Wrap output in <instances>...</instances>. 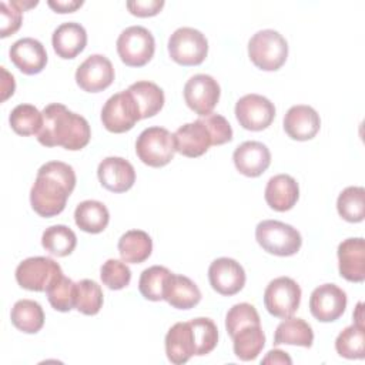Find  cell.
<instances>
[{
    "label": "cell",
    "instance_id": "cell-46",
    "mask_svg": "<svg viewBox=\"0 0 365 365\" xmlns=\"http://www.w3.org/2000/svg\"><path fill=\"white\" fill-rule=\"evenodd\" d=\"M1 68V74H3V81H1V101L7 100L10 96H13L14 88H16V83H14V77L11 74L7 73V70L4 67Z\"/></svg>",
    "mask_w": 365,
    "mask_h": 365
},
{
    "label": "cell",
    "instance_id": "cell-16",
    "mask_svg": "<svg viewBox=\"0 0 365 365\" xmlns=\"http://www.w3.org/2000/svg\"><path fill=\"white\" fill-rule=\"evenodd\" d=\"M174 141L175 151L191 158L202 155L211 145H214L212 134L202 117L177 128L174 133Z\"/></svg>",
    "mask_w": 365,
    "mask_h": 365
},
{
    "label": "cell",
    "instance_id": "cell-23",
    "mask_svg": "<svg viewBox=\"0 0 365 365\" xmlns=\"http://www.w3.org/2000/svg\"><path fill=\"white\" fill-rule=\"evenodd\" d=\"M264 197L272 210L279 212L288 211L298 201V182L288 174H277L268 180Z\"/></svg>",
    "mask_w": 365,
    "mask_h": 365
},
{
    "label": "cell",
    "instance_id": "cell-30",
    "mask_svg": "<svg viewBox=\"0 0 365 365\" xmlns=\"http://www.w3.org/2000/svg\"><path fill=\"white\" fill-rule=\"evenodd\" d=\"M234 354L241 361H252L265 345V334L261 324H252L241 328L232 336Z\"/></svg>",
    "mask_w": 365,
    "mask_h": 365
},
{
    "label": "cell",
    "instance_id": "cell-34",
    "mask_svg": "<svg viewBox=\"0 0 365 365\" xmlns=\"http://www.w3.org/2000/svg\"><path fill=\"white\" fill-rule=\"evenodd\" d=\"M338 214L348 222H361L365 217V190L364 187H346L336 200Z\"/></svg>",
    "mask_w": 365,
    "mask_h": 365
},
{
    "label": "cell",
    "instance_id": "cell-3",
    "mask_svg": "<svg viewBox=\"0 0 365 365\" xmlns=\"http://www.w3.org/2000/svg\"><path fill=\"white\" fill-rule=\"evenodd\" d=\"M248 56L258 68L275 71L288 57V43L275 30H259L248 41Z\"/></svg>",
    "mask_w": 365,
    "mask_h": 365
},
{
    "label": "cell",
    "instance_id": "cell-9",
    "mask_svg": "<svg viewBox=\"0 0 365 365\" xmlns=\"http://www.w3.org/2000/svg\"><path fill=\"white\" fill-rule=\"evenodd\" d=\"M141 120L137 103L128 90L111 96L101 110L103 125L111 133H125Z\"/></svg>",
    "mask_w": 365,
    "mask_h": 365
},
{
    "label": "cell",
    "instance_id": "cell-4",
    "mask_svg": "<svg viewBox=\"0 0 365 365\" xmlns=\"http://www.w3.org/2000/svg\"><path fill=\"white\" fill-rule=\"evenodd\" d=\"M255 240L264 251L278 255L289 257L299 251L302 238L297 228L277 220H264L255 228Z\"/></svg>",
    "mask_w": 365,
    "mask_h": 365
},
{
    "label": "cell",
    "instance_id": "cell-19",
    "mask_svg": "<svg viewBox=\"0 0 365 365\" xmlns=\"http://www.w3.org/2000/svg\"><path fill=\"white\" fill-rule=\"evenodd\" d=\"M339 274L346 281L362 282L365 279V241L362 237L346 238L338 245Z\"/></svg>",
    "mask_w": 365,
    "mask_h": 365
},
{
    "label": "cell",
    "instance_id": "cell-2",
    "mask_svg": "<svg viewBox=\"0 0 365 365\" xmlns=\"http://www.w3.org/2000/svg\"><path fill=\"white\" fill-rule=\"evenodd\" d=\"M43 125L37 134V140L44 147L60 145L70 151L84 148L91 137L88 121L70 111L60 103H53L44 107Z\"/></svg>",
    "mask_w": 365,
    "mask_h": 365
},
{
    "label": "cell",
    "instance_id": "cell-22",
    "mask_svg": "<svg viewBox=\"0 0 365 365\" xmlns=\"http://www.w3.org/2000/svg\"><path fill=\"white\" fill-rule=\"evenodd\" d=\"M165 354L170 362L175 365L185 364L195 355V339L188 322L174 324L165 335Z\"/></svg>",
    "mask_w": 365,
    "mask_h": 365
},
{
    "label": "cell",
    "instance_id": "cell-42",
    "mask_svg": "<svg viewBox=\"0 0 365 365\" xmlns=\"http://www.w3.org/2000/svg\"><path fill=\"white\" fill-rule=\"evenodd\" d=\"M0 17H1V27H0V37L6 38L10 34H14L20 26L23 19V10L17 6L16 1H0Z\"/></svg>",
    "mask_w": 365,
    "mask_h": 365
},
{
    "label": "cell",
    "instance_id": "cell-31",
    "mask_svg": "<svg viewBox=\"0 0 365 365\" xmlns=\"http://www.w3.org/2000/svg\"><path fill=\"white\" fill-rule=\"evenodd\" d=\"M11 324L21 332L36 334L44 325V312L38 302L33 299H20L11 308Z\"/></svg>",
    "mask_w": 365,
    "mask_h": 365
},
{
    "label": "cell",
    "instance_id": "cell-13",
    "mask_svg": "<svg viewBox=\"0 0 365 365\" xmlns=\"http://www.w3.org/2000/svg\"><path fill=\"white\" fill-rule=\"evenodd\" d=\"M114 67L103 54L88 56L76 70V83L87 93H98L111 86Z\"/></svg>",
    "mask_w": 365,
    "mask_h": 365
},
{
    "label": "cell",
    "instance_id": "cell-15",
    "mask_svg": "<svg viewBox=\"0 0 365 365\" xmlns=\"http://www.w3.org/2000/svg\"><path fill=\"white\" fill-rule=\"evenodd\" d=\"M208 279L214 291L221 295H235L245 285V271L240 262L232 258L221 257L211 262Z\"/></svg>",
    "mask_w": 365,
    "mask_h": 365
},
{
    "label": "cell",
    "instance_id": "cell-11",
    "mask_svg": "<svg viewBox=\"0 0 365 365\" xmlns=\"http://www.w3.org/2000/svg\"><path fill=\"white\" fill-rule=\"evenodd\" d=\"M235 117L242 128L261 131L274 121L275 107L264 96L245 94L235 104Z\"/></svg>",
    "mask_w": 365,
    "mask_h": 365
},
{
    "label": "cell",
    "instance_id": "cell-24",
    "mask_svg": "<svg viewBox=\"0 0 365 365\" xmlns=\"http://www.w3.org/2000/svg\"><path fill=\"white\" fill-rule=\"evenodd\" d=\"M51 44L58 57L74 58L87 44L86 29L76 21L63 23L53 31Z\"/></svg>",
    "mask_w": 365,
    "mask_h": 365
},
{
    "label": "cell",
    "instance_id": "cell-10",
    "mask_svg": "<svg viewBox=\"0 0 365 365\" xmlns=\"http://www.w3.org/2000/svg\"><path fill=\"white\" fill-rule=\"evenodd\" d=\"M61 272V267L54 259L48 257H30L17 265L16 281L24 289L43 292Z\"/></svg>",
    "mask_w": 365,
    "mask_h": 365
},
{
    "label": "cell",
    "instance_id": "cell-44",
    "mask_svg": "<svg viewBox=\"0 0 365 365\" xmlns=\"http://www.w3.org/2000/svg\"><path fill=\"white\" fill-rule=\"evenodd\" d=\"M127 9L131 14L138 17H150L155 16L163 7V0H135V1H127Z\"/></svg>",
    "mask_w": 365,
    "mask_h": 365
},
{
    "label": "cell",
    "instance_id": "cell-36",
    "mask_svg": "<svg viewBox=\"0 0 365 365\" xmlns=\"http://www.w3.org/2000/svg\"><path fill=\"white\" fill-rule=\"evenodd\" d=\"M9 121L14 133L20 135H37L43 125V114L31 104H19L11 110Z\"/></svg>",
    "mask_w": 365,
    "mask_h": 365
},
{
    "label": "cell",
    "instance_id": "cell-29",
    "mask_svg": "<svg viewBox=\"0 0 365 365\" xmlns=\"http://www.w3.org/2000/svg\"><path fill=\"white\" fill-rule=\"evenodd\" d=\"M127 90L137 103L141 118L155 115L164 106V91L153 81L141 80L133 83Z\"/></svg>",
    "mask_w": 365,
    "mask_h": 365
},
{
    "label": "cell",
    "instance_id": "cell-38",
    "mask_svg": "<svg viewBox=\"0 0 365 365\" xmlns=\"http://www.w3.org/2000/svg\"><path fill=\"white\" fill-rule=\"evenodd\" d=\"M103 307L101 287L93 279H81L77 282L76 309L84 315H96Z\"/></svg>",
    "mask_w": 365,
    "mask_h": 365
},
{
    "label": "cell",
    "instance_id": "cell-32",
    "mask_svg": "<svg viewBox=\"0 0 365 365\" xmlns=\"http://www.w3.org/2000/svg\"><path fill=\"white\" fill-rule=\"evenodd\" d=\"M50 305L60 312H68L76 308L77 284L67 278L63 272L58 274L44 291Z\"/></svg>",
    "mask_w": 365,
    "mask_h": 365
},
{
    "label": "cell",
    "instance_id": "cell-20",
    "mask_svg": "<svg viewBox=\"0 0 365 365\" xmlns=\"http://www.w3.org/2000/svg\"><path fill=\"white\" fill-rule=\"evenodd\" d=\"M319 114L311 106H292L284 117L285 133L297 141H307L314 138L319 131Z\"/></svg>",
    "mask_w": 365,
    "mask_h": 365
},
{
    "label": "cell",
    "instance_id": "cell-33",
    "mask_svg": "<svg viewBox=\"0 0 365 365\" xmlns=\"http://www.w3.org/2000/svg\"><path fill=\"white\" fill-rule=\"evenodd\" d=\"M41 245L53 255L66 257L74 251L77 245V237L74 231L67 225L57 224L44 230L41 235Z\"/></svg>",
    "mask_w": 365,
    "mask_h": 365
},
{
    "label": "cell",
    "instance_id": "cell-5",
    "mask_svg": "<svg viewBox=\"0 0 365 365\" xmlns=\"http://www.w3.org/2000/svg\"><path fill=\"white\" fill-rule=\"evenodd\" d=\"M135 153L145 165L164 167L175 154L174 134L164 127H148L137 137Z\"/></svg>",
    "mask_w": 365,
    "mask_h": 365
},
{
    "label": "cell",
    "instance_id": "cell-37",
    "mask_svg": "<svg viewBox=\"0 0 365 365\" xmlns=\"http://www.w3.org/2000/svg\"><path fill=\"white\" fill-rule=\"evenodd\" d=\"M171 271L161 265H153L145 268L138 279V289L141 295L148 301L164 299V287Z\"/></svg>",
    "mask_w": 365,
    "mask_h": 365
},
{
    "label": "cell",
    "instance_id": "cell-27",
    "mask_svg": "<svg viewBox=\"0 0 365 365\" xmlns=\"http://www.w3.org/2000/svg\"><path fill=\"white\" fill-rule=\"evenodd\" d=\"M153 251V240L143 230H130L118 240V252L124 262L140 264L145 261Z\"/></svg>",
    "mask_w": 365,
    "mask_h": 365
},
{
    "label": "cell",
    "instance_id": "cell-18",
    "mask_svg": "<svg viewBox=\"0 0 365 365\" xmlns=\"http://www.w3.org/2000/svg\"><path fill=\"white\" fill-rule=\"evenodd\" d=\"M11 63L24 74L33 76L40 71L47 64V53L44 46L33 38V37H23L13 43L9 51Z\"/></svg>",
    "mask_w": 365,
    "mask_h": 365
},
{
    "label": "cell",
    "instance_id": "cell-12",
    "mask_svg": "<svg viewBox=\"0 0 365 365\" xmlns=\"http://www.w3.org/2000/svg\"><path fill=\"white\" fill-rule=\"evenodd\" d=\"M220 84L208 74H195L184 86L187 106L201 117L211 114L220 100Z\"/></svg>",
    "mask_w": 365,
    "mask_h": 365
},
{
    "label": "cell",
    "instance_id": "cell-7",
    "mask_svg": "<svg viewBox=\"0 0 365 365\" xmlns=\"http://www.w3.org/2000/svg\"><path fill=\"white\" fill-rule=\"evenodd\" d=\"M170 57L181 66H198L208 53L205 36L192 27H180L168 38Z\"/></svg>",
    "mask_w": 365,
    "mask_h": 365
},
{
    "label": "cell",
    "instance_id": "cell-25",
    "mask_svg": "<svg viewBox=\"0 0 365 365\" xmlns=\"http://www.w3.org/2000/svg\"><path fill=\"white\" fill-rule=\"evenodd\" d=\"M164 299L173 308L190 309L201 301V291L188 277L171 272L164 287Z\"/></svg>",
    "mask_w": 365,
    "mask_h": 365
},
{
    "label": "cell",
    "instance_id": "cell-47",
    "mask_svg": "<svg viewBox=\"0 0 365 365\" xmlns=\"http://www.w3.org/2000/svg\"><path fill=\"white\" fill-rule=\"evenodd\" d=\"M292 359L287 355V352L281 349H271L267 356L262 359V364H291Z\"/></svg>",
    "mask_w": 365,
    "mask_h": 365
},
{
    "label": "cell",
    "instance_id": "cell-39",
    "mask_svg": "<svg viewBox=\"0 0 365 365\" xmlns=\"http://www.w3.org/2000/svg\"><path fill=\"white\" fill-rule=\"evenodd\" d=\"M195 339V355L210 354L218 342V329L212 319L210 318H195L190 321Z\"/></svg>",
    "mask_w": 365,
    "mask_h": 365
},
{
    "label": "cell",
    "instance_id": "cell-8",
    "mask_svg": "<svg viewBox=\"0 0 365 365\" xmlns=\"http://www.w3.org/2000/svg\"><path fill=\"white\" fill-rule=\"evenodd\" d=\"M301 302V288L289 277L272 279L264 291V305L277 318H288L295 314Z\"/></svg>",
    "mask_w": 365,
    "mask_h": 365
},
{
    "label": "cell",
    "instance_id": "cell-35",
    "mask_svg": "<svg viewBox=\"0 0 365 365\" xmlns=\"http://www.w3.org/2000/svg\"><path fill=\"white\" fill-rule=\"evenodd\" d=\"M336 352L348 359H362L365 356L364 325L354 322L339 332L335 339Z\"/></svg>",
    "mask_w": 365,
    "mask_h": 365
},
{
    "label": "cell",
    "instance_id": "cell-28",
    "mask_svg": "<svg viewBox=\"0 0 365 365\" xmlns=\"http://www.w3.org/2000/svg\"><path fill=\"white\" fill-rule=\"evenodd\" d=\"M314 342V332L311 325L302 318L288 317L278 324L274 334V345H299L309 348Z\"/></svg>",
    "mask_w": 365,
    "mask_h": 365
},
{
    "label": "cell",
    "instance_id": "cell-1",
    "mask_svg": "<svg viewBox=\"0 0 365 365\" xmlns=\"http://www.w3.org/2000/svg\"><path fill=\"white\" fill-rule=\"evenodd\" d=\"M76 187V173L63 161L43 164L30 190L33 210L41 217H54L66 208L68 195Z\"/></svg>",
    "mask_w": 365,
    "mask_h": 365
},
{
    "label": "cell",
    "instance_id": "cell-6",
    "mask_svg": "<svg viewBox=\"0 0 365 365\" xmlns=\"http://www.w3.org/2000/svg\"><path fill=\"white\" fill-rule=\"evenodd\" d=\"M155 41L150 30L143 26H130L117 38V53L130 67L145 66L154 56Z\"/></svg>",
    "mask_w": 365,
    "mask_h": 365
},
{
    "label": "cell",
    "instance_id": "cell-14",
    "mask_svg": "<svg viewBox=\"0 0 365 365\" xmlns=\"http://www.w3.org/2000/svg\"><path fill=\"white\" fill-rule=\"evenodd\" d=\"M345 308L346 294L335 284H322L309 297V311L321 322L336 321Z\"/></svg>",
    "mask_w": 365,
    "mask_h": 365
},
{
    "label": "cell",
    "instance_id": "cell-21",
    "mask_svg": "<svg viewBox=\"0 0 365 365\" xmlns=\"http://www.w3.org/2000/svg\"><path fill=\"white\" fill-rule=\"evenodd\" d=\"M232 160L241 174L258 177L269 167L271 153L268 147L259 141H245L235 148Z\"/></svg>",
    "mask_w": 365,
    "mask_h": 365
},
{
    "label": "cell",
    "instance_id": "cell-45",
    "mask_svg": "<svg viewBox=\"0 0 365 365\" xmlns=\"http://www.w3.org/2000/svg\"><path fill=\"white\" fill-rule=\"evenodd\" d=\"M47 4L57 13H71L83 6V1L80 0H48Z\"/></svg>",
    "mask_w": 365,
    "mask_h": 365
},
{
    "label": "cell",
    "instance_id": "cell-41",
    "mask_svg": "<svg viewBox=\"0 0 365 365\" xmlns=\"http://www.w3.org/2000/svg\"><path fill=\"white\" fill-rule=\"evenodd\" d=\"M100 277L107 288L117 291L125 288L130 284L131 269L124 261L110 258L101 265Z\"/></svg>",
    "mask_w": 365,
    "mask_h": 365
},
{
    "label": "cell",
    "instance_id": "cell-26",
    "mask_svg": "<svg viewBox=\"0 0 365 365\" xmlns=\"http://www.w3.org/2000/svg\"><path fill=\"white\" fill-rule=\"evenodd\" d=\"M74 221L80 230L90 234H98L108 225L110 212L103 202L86 200L76 207Z\"/></svg>",
    "mask_w": 365,
    "mask_h": 365
},
{
    "label": "cell",
    "instance_id": "cell-17",
    "mask_svg": "<svg viewBox=\"0 0 365 365\" xmlns=\"http://www.w3.org/2000/svg\"><path fill=\"white\" fill-rule=\"evenodd\" d=\"M100 184L111 192H124L134 185L135 170L130 161L121 157H107L97 168Z\"/></svg>",
    "mask_w": 365,
    "mask_h": 365
},
{
    "label": "cell",
    "instance_id": "cell-43",
    "mask_svg": "<svg viewBox=\"0 0 365 365\" xmlns=\"http://www.w3.org/2000/svg\"><path fill=\"white\" fill-rule=\"evenodd\" d=\"M202 120L205 121L212 134L214 145H221L232 140V128L225 117L220 114H208L204 115Z\"/></svg>",
    "mask_w": 365,
    "mask_h": 365
},
{
    "label": "cell",
    "instance_id": "cell-40",
    "mask_svg": "<svg viewBox=\"0 0 365 365\" xmlns=\"http://www.w3.org/2000/svg\"><path fill=\"white\" fill-rule=\"evenodd\" d=\"M252 324H261L259 315L254 305L248 302H240L230 308L225 317V328L228 335L232 338L241 328Z\"/></svg>",
    "mask_w": 365,
    "mask_h": 365
}]
</instances>
